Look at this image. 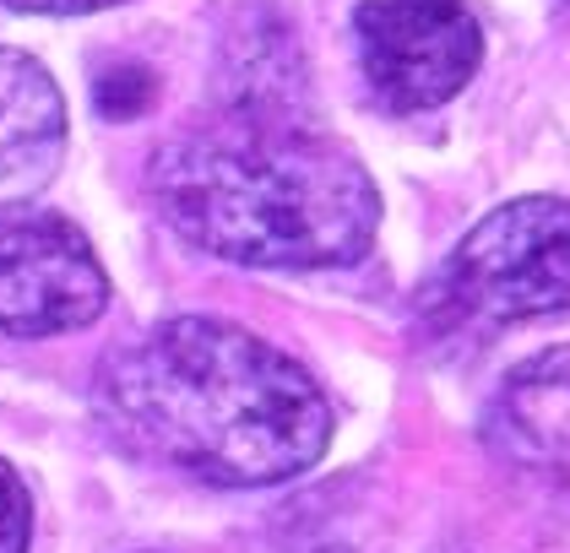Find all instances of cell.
I'll use <instances>...</instances> for the list:
<instances>
[{
	"mask_svg": "<svg viewBox=\"0 0 570 553\" xmlns=\"http://www.w3.org/2000/svg\"><path fill=\"white\" fill-rule=\"evenodd\" d=\"M92 407L115 445L213 488H266L332 445V407L288 353L213 315H175L98 364Z\"/></svg>",
	"mask_w": 570,
	"mask_h": 553,
	"instance_id": "6da1fadb",
	"label": "cell"
},
{
	"mask_svg": "<svg viewBox=\"0 0 570 553\" xmlns=\"http://www.w3.org/2000/svg\"><path fill=\"white\" fill-rule=\"evenodd\" d=\"M147 190L179 239L262 271L353 266L381 228V190L358 152L305 126L228 120L175 136L153 152Z\"/></svg>",
	"mask_w": 570,
	"mask_h": 553,
	"instance_id": "7a4b0ae2",
	"label": "cell"
},
{
	"mask_svg": "<svg viewBox=\"0 0 570 553\" xmlns=\"http://www.w3.org/2000/svg\"><path fill=\"white\" fill-rule=\"evenodd\" d=\"M445 309L479 320H532L570 304V201L522 196L473 223V234L451 250Z\"/></svg>",
	"mask_w": 570,
	"mask_h": 553,
	"instance_id": "3957f363",
	"label": "cell"
},
{
	"mask_svg": "<svg viewBox=\"0 0 570 553\" xmlns=\"http://www.w3.org/2000/svg\"><path fill=\"white\" fill-rule=\"evenodd\" d=\"M353 39L375 98L402 115L456 98L483 60V28L468 0H364Z\"/></svg>",
	"mask_w": 570,
	"mask_h": 553,
	"instance_id": "277c9868",
	"label": "cell"
},
{
	"mask_svg": "<svg viewBox=\"0 0 570 553\" xmlns=\"http://www.w3.org/2000/svg\"><path fill=\"white\" fill-rule=\"evenodd\" d=\"M109 304V277L88 234L55 213H0V332L60 337L82 332Z\"/></svg>",
	"mask_w": 570,
	"mask_h": 553,
	"instance_id": "5b68a950",
	"label": "cell"
},
{
	"mask_svg": "<svg viewBox=\"0 0 570 553\" xmlns=\"http://www.w3.org/2000/svg\"><path fill=\"white\" fill-rule=\"evenodd\" d=\"M66 158V98L45 66L0 43V213L33 201Z\"/></svg>",
	"mask_w": 570,
	"mask_h": 553,
	"instance_id": "8992f818",
	"label": "cell"
},
{
	"mask_svg": "<svg viewBox=\"0 0 570 553\" xmlns=\"http://www.w3.org/2000/svg\"><path fill=\"white\" fill-rule=\"evenodd\" d=\"M262 28L256 33H234L223 43V87H228V109L239 126H299V55L288 28L272 22V11H256Z\"/></svg>",
	"mask_w": 570,
	"mask_h": 553,
	"instance_id": "52a82bcc",
	"label": "cell"
},
{
	"mask_svg": "<svg viewBox=\"0 0 570 553\" xmlns=\"http://www.w3.org/2000/svg\"><path fill=\"white\" fill-rule=\"evenodd\" d=\"M92 98H98V109L109 120H131V115H141L153 103V77H147V66H115V71L98 77Z\"/></svg>",
	"mask_w": 570,
	"mask_h": 553,
	"instance_id": "ba28073f",
	"label": "cell"
},
{
	"mask_svg": "<svg viewBox=\"0 0 570 553\" xmlns=\"http://www.w3.org/2000/svg\"><path fill=\"white\" fill-rule=\"evenodd\" d=\"M33 537V505H28V488L22 477L0 462V553H28Z\"/></svg>",
	"mask_w": 570,
	"mask_h": 553,
	"instance_id": "9c48e42d",
	"label": "cell"
},
{
	"mask_svg": "<svg viewBox=\"0 0 570 553\" xmlns=\"http://www.w3.org/2000/svg\"><path fill=\"white\" fill-rule=\"evenodd\" d=\"M17 11H39V17H82V11H104V6H120V0H6Z\"/></svg>",
	"mask_w": 570,
	"mask_h": 553,
	"instance_id": "30bf717a",
	"label": "cell"
}]
</instances>
